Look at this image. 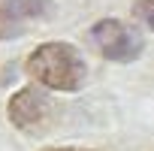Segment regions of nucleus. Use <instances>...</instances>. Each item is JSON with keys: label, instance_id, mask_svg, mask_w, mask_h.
Returning a JSON list of instances; mask_svg holds the SVG:
<instances>
[{"label": "nucleus", "instance_id": "obj_1", "mask_svg": "<svg viewBox=\"0 0 154 151\" xmlns=\"http://www.w3.org/2000/svg\"><path fill=\"white\" fill-rule=\"evenodd\" d=\"M27 76L51 91H79L85 85V60L69 42H42L30 51L27 63H24Z\"/></svg>", "mask_w": 154, "mask_h": 151}, {"label": "nucleus", "instance_id": "obj_2", "mask_svg": "<svg viewBox=\"0 0 154 151\" xmlns=\"http://www.w3.org/2000/svg\"><path fill=\"white\" fill-rule=\"evenodd\" d=\"M88 42L94 45L97 54H103L106 60H115V63H130L142 54L145 48V39L136 27L118 21V18H103L97 21L91 30H88Z\"/></svg>", "mask_w": 154, "mask_h": 151}, {"label": "nucleus", "instance_id": "obj_3", "mask_svg": "<svg viewBox=\"0 0 154 151\" xmlns=\"http://www.w3.org/2000/svg\"><path fill=\"white\" fill-rule=\"evenodd\" d=\"M9 121L18 127V130H27V133H33V130H39L45 121H48V112H51V103H48V97L42 94V91H36V88H21L12 100H9Z\"/></svg>", "mask_w": 154, "mask_h": 151}, {"label": "nucleus", "instance_id": "obj_4", "mask_svg": "<svg viewBox=\"0 0 154 151\" xmlns=\"http://www.w3.org/2000/svg\"><path fill=\"white\" fill-rule=\"evenodd\" d=\"M51 0H0V39H15L30 21L42 18Z\"/></svg>", "mask_w": 154, "mask_h": 151}, {"label": "nucleus", "instance_id": "obj_5", "mask_svg": "<svg viewBox=\"0 0 154 151\" xmlns=\"http://www.w3.org/2000/svg\"><path fill=\"white\" fill-rule=\"evenodd\" d=\"M133 15H136V18H139L148 30H154V0H136Z\"/></svg>", "mask_w": 154, "mask_h": 151}, {"label": "nucleus", "instance_id": "obj_6", "mask_svg": "<svg viewBox=\"0 0 154 151\" xmlns=\"http://www.w3.org/2000/svg\"><path fill=\"white\" fill-rule=\"evenodd\" d=\"M45 151H91V148H45Z\"/></svg>", "mask_w": 154, "mask_h": 151}]
</instances>
